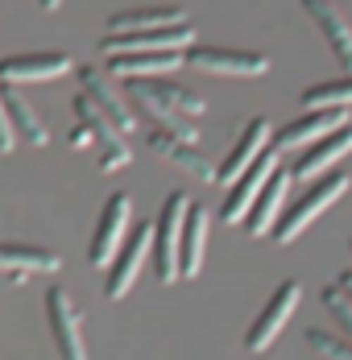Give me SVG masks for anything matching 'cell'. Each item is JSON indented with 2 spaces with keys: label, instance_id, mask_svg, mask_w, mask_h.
I'll use <instances>...</instances> for the list:
<instances>
[{
  "label": "cell",
  "instance_id": "6da1fadb",
  "mask_svg": "<svg viewBox=\"0 0 352 360\" xmlns=\"http://www.w3.org/2000/svg\"><path fill=\"white\" fill-rule=\"evenodd\" d=\"M352 186V179L344 174V170H332V174H323L319 182H311L307 191H303V199H294L286 212H282L278 228H274V245H290V240H298L311 224H315L344 191Z\"/></svg>",
  "mask_w": 352,
  "mask_h": 360
},
{
  "label": "cell",
  "instance_id": "7a4b0ae2",
  "mask_svg": "<svg viewBox=\"0 0 352 360\" xmlns=\"http://www.w3.org/2000/svg\"><path fill=\"white\" fill-rule=\"evenodd\" d=\"M187 212H191V199L175 191L162 212H158V236H153V269H158V282H178L182 278V228H187Z\"/></svg>",
  "mask_w": 352,
  "mask_h": 360
},
{
  "label": "cell",
  "instance_id": "3957f363",
  "mask_svg": "<svg viewBox=\"0 0 352 360\" xmlns=\"http://www.w3.org/2000/svg\"><path fill=\"white\" fill-rule=\"evenodd\" d=\"M348 124H352V108H315V112H307V116H298V120H290V124H282L278 133H274L270 149H278V153H303V149H311L315 141L348 129Z\"/></svg>",
  "mask_w": 352,
  "mask_h": 360
},
{
  "label": "cell",
  "instance_id": "277c9868",
  "mask_svg": "<svg viewBox=\"0 0 352 360\" xmlns=\"http://www.w3.org/2000/svg\"><path fill=\"white\" fill-rule=\"evenodd\" d=\"M278 170H282V153L278 149H265L245 174L228 186V199H224V207H220V219H224V224H245L249 212H253V203L261 199V191L270 186V179H274Z\"/></svg>",
  "mask_w": 352,
  "mask_h": 360
},
{
  "label": "cell",
  "instance_id": "5b68a950",
  "mask_svg": "<svg viewBox=\"0 0 352 360\" xmlns=\"http://www.w3.org/2000/svg\"><path fill=\"white\" fill-rule=\"evenodd\" d=\"M195 41V25H170V30H149V34H104V54H187Z\"/></svg>",
  "mask_w": 352,
  "mask_h": 360
},
{
  "label": "cell",
  "instance_id": "8992f818",
  "mask_svg": "<svg viewBox=\"0 0 352 360\" xmlns=\"http://www.w3.org/2000/svg\"><path fill=\"white\" fill-rule=\"evenodd\" d=\"M187 67L203 75H232V79H257L270 71V58L257 50H232V46H191Z\"/></svg>",
  "mask_w": 352,
  "mask_h": 360
},
{
  "label": "cell",
  "instance_id": "52a82bcc",
  "mask_svg": "<svg viewBox=\"0 0 352 360\" xmlns=\"http://www.w3.org/2000/svg\"><path fill=\"white\" fill-rule=\"evenodd\" d=\"M129 219H133V199L125 195V191H116L112 199L104 203V216H100V228H96V236H92V252H87V261L96 265V269H108L112 261H116V252L125 249V232H129Z\"/></svg>",
  "mask_w": 352,
  "mask_h": 360
},
{
  "label": "cell",
  "instance_id": "ba28073f",
  "mask_svg": "<svg viewBox=\"0 0 352 360\" xmlns=\"http://www.w3.org/2000/svg\"><path fill=\"white\" fill-rule=\"evenodd\" d=\"M46 323L54 335V348L63 360H87V344H83V323H79V311L70 302V294L63 286L46 290Z\"/></svg>",
  "mask_w": 352,
  "mask_h": 360
},
{
  "label": "cell",
  "instance_id": "9c48e42d",
  "mask_svg": "<svg viewBox=\"0 0 352 360\" xmlns=\"http://www.w3.org/2000/svg\"><path fill=\"white\" fill-rule=\"evenodd\" d=\"M298 298H303V286H298V282H282V286L270 294V302L261 307V315H257L253 327L245 331L249 352H265V348L278 340L282 327L290 323V315H294V307H298Z\"/></svg>",
  "mask_w": 352,
  "mask_h": 360
},
{
  "label": "cell",
  "instance_id": "30bf717a",
  "mask_svg": "<svg viewBox=\"0 0 352 360\" xmlns=\"http://www.w3.org/2000/svg\"><path fill=\"white\" fill-rule=\"evenodd\" d=\"M75 116H79V124L83 129H92V137H96V145H100V170H116V166H129V145H125V133L108 120V112L100 108V104H92L83 91L75 96Z\"/></svg>",
  "mask_w": 352,
  "mask_h": 360
},
{
  "label": "cell",
  "instance_id": "8fae6325",
  "mask_svg": "<svg viewBox=\"0 0 352 360\" xmlns=\"http://www.w3.org/2000/svg\"><path fill=\"white\" fill-rule=\"evenodd\" d=\"M153 236H158V228L153 224H137V232L125 240V249L116 252V261L108 265V282H104V294L116 302V298H125L133 282H137L141 265H145V257L153 252Z\"/></svg>",
  "mask_w": 352,
  "mask_h": 360
},
{
  "label": "cell",
  "instance_id": "7c38bea8",
  "mask_svg": "<svg viewBox=\"0 0 352 360\" xmlns=\"http://www.w3.org/2000/svg\"><path fill=\"white\" fill-rule=\"evenodd\" d=\"M270 145H274V129H270V120H265V116H253L245 129H241V137L232 141V149L224 153V162L215 166V182L232 186V182L241 179V174H245V170L261 158V153H265V149H270Z\"/></svg>",
  "mask_w": 352,
  "mask_h": 360
},
{
  "label": "cell",
  "instance_id": "4fadbf2b",
  "mask_svg": "<svg viewBox=\"0 0 352 360\" xmlns=\"http://www.w3.org/2000/svg\"><path fill=\"white\" fill-rule=\"evenodd\" d=\"M79 87H83V96L92 100V104H100V108L108 112V120L120 129V133H129L133 124H137V116H133V108H129V100L120 96V87L112 83V71H100V67H79Z\"/></svg>",
  "mask_w": 352,
  "mask_h": 360
},
{
  "label": "cell",
  "instance_id": "5bb4252c",
  "mask_svg": "<svg viewBox=\"0 0 352 360\" xmlns=\"http://www.w3.org/2000/svg\"><path fill=\"white\" fill-rule=\"evenodd\" d=\"M348 153H352V124L340 129V133H332V137H323V141H315L311 149H303V153L294 158V166H290V179L294 182H319L323 174H332V166L344 162Z\"/></svg>",
  "mask_w": 352,
  "mask_h": 360
},
{
  "label": "cell",
  "instance_id": "9a60e30c",
  "mask_svg": "<svg viewBox=\"0 0 352 360\" xmlns=\"http://www.w3.org/2000/svg\"><path fill=\"white\" fill-rule=\"evenodd\" d=\"M303 13L315 21V30L323 34L327 50L336 54V63L344 67V75H352V25L344 21V13L332 0H303Z\"/></svg>",
  "mask_w": 352,
  "mask_h": 360
},
{
  "label": "cell",
  "instance_id": "2e32d148",
  "mask_svg": "<svg viewBox=\"0 0 352 360\" xmlns=\"http://www.w3.org/2000/svg\"><path fill=\"white\" fill-rule=\"evenodd\" d=\"M149 149L158 158H166L170 166H178L182 174H191V179H199V182H215V166L203 158V149L195 141H182V137L166 133V129H149Z\"/></svg>",
  "mask_w": 352,
  "mask_h": 360
},
{
  "label": "cell",
  "instance_id": "e0dca14e",
  "mask_svg": "<svg viewBox=\"0 0 352 360\" xmlns=\"http://www.w3.org/2000/svg\"><path fill=\"white\" fill-rule=\"evenodd\" d=\"M70 63L63 50H46V54H17V58H0V79L4 83H50L58 75H67Z\"/></svg>",
  "mask_w": 352,
  "mask_h": 360
},
{
  "label": "cell",
  "instance_id": "ac0fdd59",
  "mask_svg": "<svg viewBox=\"0 0 352 360\" xmlns=\"http://www.w3.org/2000/svg\"><path fill=\"white\" fill-rule=\"evenodd\" d=\"M290 182H294V179H290V170H278V174L270 179V186L261 191V199L253 203V212H249V219H245V232H249V236H274L282 212H286Z\"/></svg>",
  "mask_w": 352,
  "mask_h": 360
},
{
  "label": "cell",
  "instance_id": "d6986e66",
  "mask_svg": "<svg viewBox=\"0 0 352 360\" xmlns=\"http://www.w3.org/2000/svg\"><path fill=\"white\" fill-rule=\"evenodd\" d=\"M170 25H187V8L153 4V8H125L108 17V34H149V30H170Z\"/></svg>",
  "mask_w": 352,
  "mask_h": 360
},
{
  "label": "cell",
  "instance_id": "ffe728a7",
  "mask_svg": "<svg viewBox=\"0 0 352 360\" xmlns=\"http://www.w3.org/2000/svg\"><path fill=\"white\" fill-rule=\"evenodd\" d=\"M187 63V54H108V71L116 79H166Z\"/></svg>",
  "mask_w": 352,
  "mask_h": 360
},
{
  "label": "cell",
  "instance_id": "44dd1931",
  "mask_svg": "<svg viewBox=\"0 0 352 360\" xmlns=\"http://www.w3.org/2000/svg\"><path fill=\"white\" fill-rule=\"evenodd\" d=\"M63 265V257L54 249H42V245H0V274H54Z\"/></svg>",
  "mask_w": 352,
  "mask_h": 360
},
{
  "label": "cell",
  "instance_id": "7402d4cb",
  "mask_svg": "<svg viewBox=\"0 0 352 360\" xmlns=\"http://www.w3.org/2000/svg\"><path fill=\"white\" fill-rule=\"evenodd\" d=\"M4 108H8V120H13V133H17V141L21 145H34V149H42V145L50 141V129L42 124V116L34 112V104L21 96V87H4Z\"/></svg>",
  "mask_w": 352,
  "mask_h": 360
},
{
  "label": "cell",
  "instance_id": "603a6c76",
  "mask_svg": "<svg viewBox=\"0 0 352 360\" xmlns=\"http://www.w3.org/2000/svg\"><path fill=\"white\" fill-rule=\"evenodd\" d=\"M208 228H211V212L203 207V203H191V212H187V228H182V278H195V274L203 269Z\"/></svg>",
  "mask_w": 352,
  "mask_h": 360
},
{
  "label": "cell",
  "instance_id": "cb8c5ba5",
  "mask_svg": "<svg viewBox=\"0 0 352 360\" xmlns=\"http://www.w3.org/2000/svg\"><path fill=\"white\" fill-rule=\"evenodd\" d=\"M141 83H145V91H149V96H158L162 104H170L175 112L191 116V120L208 112L203 96H199V91H191V87H182V83H166V79H141Z\"/></svg>",
  "mask_w": 352,
  "mask_h": 360
},
{
  "label": "cell",
  "instance_id": "d4e9b609",
  "mask_svg": "<svg viewBox=\"0 0 352 360\" xmlns=\"http://www.w3.org/2000/svg\"><path fill=\"white\" fill-rule=\"evenodd\" d=\"M315 108H352V75L307 87L303 91V112H315Z\"/></svg>",
  "mask_w": 352,
  "mask_h": 360
},
{
  "label": "cell",
  "instance_id": "484cf974",
  "mask_svg": "<svg viewBox=\"0 0 352 360\" xmlns=\"http://www.w3.org/2000/svg\"><path fill=\"white\" fill-rule=\"evenodd\" d=\"M307 344H311L323 360H352V340L348 335H340V331L311 327V331H307Z\"/></svg>",
  "mask_w": 352,
  "mask_h": 360
},
{
  "label": "cell",
  "instance_id": "4316f807",
  "mask_svg": "<svg viewBox=\"0 0 352 360\" xmlns=\"http://www.w3.org/2000/svg\"><path fill=\"white\" fill-rule=\"evenodd\" d=\"M319 298H323V311L336 319L340 335H348V340H352V298L340 286H323V294H319Z\"/></svg>",
  "mask_w": 352,
  "mask_h": 360
},
{
  "label": "cell",
  "instance_id": "83f0119b",
  "mask_svg": "<svg viewBox=\"0 0 352 360\" xmlns=\"http://www.w3.org/2000/svg\"><path fill=\"white\" fill-rule=\"evenodd\" d=\"M13 145H17V133H13V120H8V108H4V87H0V153H13Z\"/></svg>",
  "mask_w": 352,
  "mask_h": 360
},
{
  "label": "cell",
  "instance_id": "f1b7e54d",
  "mask_svg": "<svg viewBox=\"0 0 352 360\" xmlns=\"http://www.w3.org/2000/svg\"><path fill=\"white\" fill-rule=\"evenodd\" d=\"M336 286H340V290H344V294H348V298H352V269H344V274L336 278Z\"/></svg>",
  "mask_w": 352,
  "mask_h": 360
},
{
  "label": "cell",
  "instance_id": "f546056e",
  "mask_svg": "<svg viewBox=\"0 0 352 360\" xmlns=\"http://www.w3.org/2000/svg\"><path fill=\"white\" fill-rule=\"evenodd\" d=\"M37 4H42V8H46V13H54V8H58V4H63V0H37Z\"/></svg>",
  "mask_w": 352,
  "mask_h": 360
}]
</instances>
